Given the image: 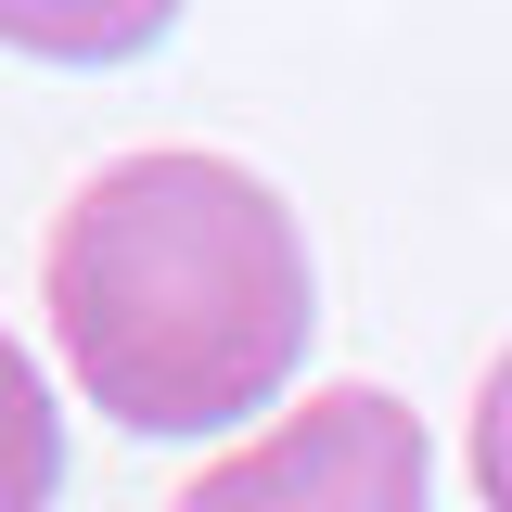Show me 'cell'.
<instances>
[{
  "instance_id": "obj_1",
  "label": "cell",
  "mask_w": 512,
  "mask_h": 512,
  "mask_svg": "<svg viewBox=\"0 0 512 512\" xmlns=\"http://www.w3.org/2000/svg\"><path fill=\"white\" fill-rule=\"evenodd\" d=\"M52 346L128 436H231L308 359V231L231 154H116L52 218Z\"/></svg>"
},
{
  "instance_id": "obj_2",
  "label": "cell",
  "mask_w": 512,
  "mask_h": 512,
  "mask_svg": "<svg viewBox=\"0 0 512 512\" xmlns=\"http://www.w3.org/2000/svg\"><path fill=\"white\" fill-rule=\"evenodd\" d=\"M180 512H436V461L384 384H320L256 448L205 461L180 487Z\"/></svg>"
},
{
  "instance_id": "obj_3",
  "label": "cell",
  "mask_w": 512,
  "mask_h": 512,
  "mask_svg": "<svg viewBox=\"0 0 512 512\" xmlns=\"http://www.w3.org/2000/svg\"><path fill=\"white\" fill-rule=\"evenodd\" d=\"M52 487H64V410L39 359L0 333V512H52Z\"/></svg>"
},
{
  "instance_id": "obj_4",
  "label": "cell",
  "mask_w": 512,
  "mask_h": 512,
  "mask_svg": "<svg viewBox=\"0 0 512 512\" xmlns=\"http://www.w3.org/2000/svg\"><path fill=\"white\" fill-rule=\"evenodd\" d=\"M0 39L13 52H141V39H167V13H26V0H0Z\"/></svg>"
},
{
  "instance_id": "obj_5",
  "label": "cell",
  "mask_w": 512,
  "mask_h": 512,
  "mask_svg": "<svg viewBox=\"0 0 512 512\" xmlns=\"http://www.w3.org/2000/svg\"><path fill=\"white\" fill-rule=\"evenodd\" d=\"M474 487H487V512H512V346L487 372V397H474Z\"/></svg>"
}]
</instances>
